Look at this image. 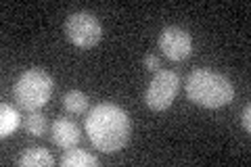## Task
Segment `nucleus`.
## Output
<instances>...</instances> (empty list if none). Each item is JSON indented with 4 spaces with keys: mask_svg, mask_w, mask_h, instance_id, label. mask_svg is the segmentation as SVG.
Instances as JSON below:
<instances>
[{
    "mask_svg": "<svg viewBox=\"0 0 251 167\" xmlns=\"http://www.w3.org/2000/svg\"><path fill=\"white\" fill-rule=\"evenodd\" d=\"M130 130V115L126 113V109L113 102H100L92 107L86 117V134L92 146L107 155H113L128 144Z\"/></svg>",
    "mask_w": 251,
    "mask_h": 167,
    "instance_id": "nucleus-1",
    "label": "nucleus"
},
{
    "mask_svg": "<svg viewBox=\"0 0 251 167\" xmlns=\"http://www.w3.org/2000/svg\"><path fill=\"white\" fill-rule=\"evenodd\" d=\"M184 88L188 100L205 109H220L224 105H230L234 98V86L230 79L209 69L191 71Z\"/></svg>",
    "mask_w": 251,
    "mask_h": 167,
    "instance_id": "nucleus-2",
    "label": "nucleus"
},
{
    "mask_svg": "<svg viewBox=\"0 0 251 167\" xmlns=\"http://www.w3.org/2000/svg\"><path fill=\"white\" fill-rule=\"evenodd\" d=\"M54 90L52 77L44 69H27L17 77L13 86V96L17 105L25 111H38L50 100Z\"/></svg>",
    "mask_w": 251,
    "mask_h": 167,
    "instance_id": "nucleus-3",
    "label": "nucleus"
},
{
    "mask_svg": "<svg viewBox=\"0 0 251 167\" xmlns=\"http://www.w3.org/2000/svg\"><path fill=\"white\" fill-rule=\"evenodd\" d=\"M65 36L77 48H92L103 38V27L100 21L92 13H72L65 21Z\"/></svg>",
    "mask_w": 251,
    "mask_h": 167,
    "instance_id": "nucleus-4",
    "label": "nucleus"
},
{
    "mask_svg": "<svg viewBox=\"0 0 251 167\" xmlns=\"http://www.w3.org/2000/svg\"><path fill=\"white\" fill-rule=\"evenodd\" d=\"M178 88H180V77L176 71L170 69L155 71L151 84H149L145 92V105L151 111H166L176 100Z\"/></svg>",
    "mask_w": 251,
    "mask_h": 167,
    "instance_id": "nucleus-5",
    "label": "nucleus"
},
{
    "mask_svg": "<svg viewBox=\"0 0 251 167\" xmlns=\"http://www.w3.org/2000/svg\"><path fill=\"white\" fill-rule=\"evenodd\" d=\"M159 50L163 52V57L174 63L186 61L193 52V38L182 27L168 25L159 34Z\"/></svg>",
    "mask_w": 251,
    "mask_h": 167,
    "instance_id": "nucleus-6",
    "label": "nucleus"
},
{
    "mask_svg": "<svg viewBox=\"0 0 251 167\" xmlns=\"http://www.w3.org/2000/svg\"><path fill=\"white\" fill-rule=\"evenodd\" d=\"M50 138L59 148L69 150L77 146V142L82 140V134L80 128L69 119H54L50 125Z\"/></svg>",
    "mask_w": 251,
    "mask_h": 167,
    "instance_id": "nucleus-7",
    "label": "nucleus"
},
{
    "mask_svg": "<svg viewBox=\"0 0 251 167\" xmlns=\"http://www.w3.org/2000/svg\"><path fill=\"white\" fill-rule=\"evenodd\" d=\"M19 165L21 167H52L54 165V157L42 146H34L23 150V155L19 157Z\"/></svg>",
    "mask_w": 251,
    "mask_h": 167,
    "instance_id": "nucleus-8",
    "label": "nucleus"
},
{
    "mask_svg": "<svg viewBox=\"0 0 251 167\" xmlns=\"http://www.w3.org/2000/svg\"><path fill=\"white\" fill-rule=\"evenodd\" d=\"M19 123H21L19 111L11 107L9 102H2L0 105V138H9L19 128Z\"/></svg>",
    "mask_w": 251,
    "mask_h": 167,
    "instance_id": "nucleus-9",
    "label": "nucleus"
},
{
    "mask_svg": "<svg viewBox=\"0 0 251 167\" xmlns=\"http://www.w3.org/2000/svg\"><path fill=\"white\" fill-rule=\"evenodd\" d=\"M61 165L63 167H97L99 165V157H94L88 150L82 148H69L65 155L61 157Z\"/></svg>",
    "mask_w": 251,
    "mask_h": 167,
    "instance_id": "nucleus-10",
    "label": "nucleus"
},
{
    "mask_svg": "<svg viewBox=\"0 0 251 167\" xmlns=\"http://www.w3.org/2000/svg\"><path fill=\"white\" fill-rule=\"evenodd\" d=\"M88 105H90L88 96L80 90H69V92H65V96H63V109L72 115H82L84 111L88 109Z\"/></svg>",
    "mask_w": 251,
    "mask_h": 167,
    "instance_id": "nucleus-11",
    "label": "nucleus"
},
{
    "mask_svg": "<svg viewBox=\"0 0 251 167\" xmlns=\"http://www.w3.org/2000/svg\"><path fill=\"white\" fill-rule=\"evenodd\" d=\"M46 117L42 113H36V111H31V113L25 117V130L27 134H31L34 138H40L46 134Z\"/></svg>",
    "mask_w": 251,
    "mask_h": 167,
    "instance_id": "nucleus-12",
    "label": "nucleus"
},
{
    "mask_svg": "<svg viewBox=\"0 0 251 167\" xmlns=\"http://www.w3.org/2000/svg\"><path fill=\"white\" fill-rule=\"evenodd\" d=\"M241 123H243V128H245V132H251V107H249V105L243 109V113H241Z\"/></svg>",
    "mask_w": 251,
    "mask_h": 167,
    "instance_id": "nucleus-13",
    "label": "nucleus"
},
{
    "mask_svg": "<svg viewBox=\"0 0 251 167\" xmlns=\"http://www.w3.org/2000/svg\"><path fill=\"white\" fill-rule=\"evenodd\" d=\"M143 63H145V67L149 71H159V59H157L155 54H147Z\"/></svg>",
    "mask_w": 251,
    "mask_h": 167,
    "instance_id": "nucleus-14",
    "label": "nucleus"
}]
</instances>
